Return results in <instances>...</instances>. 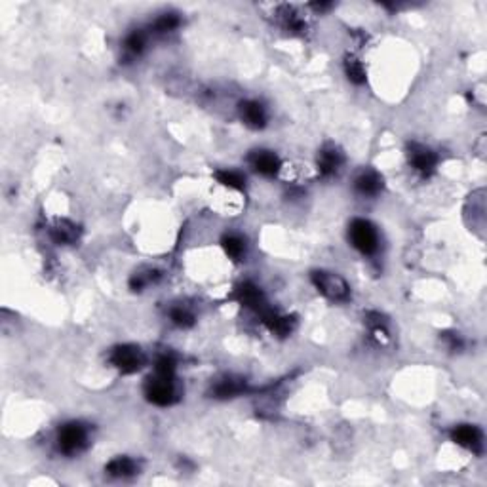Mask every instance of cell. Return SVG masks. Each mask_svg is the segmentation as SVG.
<instances>
[{
	"label": "cell",
	"instance_id": "cell-1",
	"mask_svg": "<svg viewBox=\"0 0 487 487\" xmlns=\"http://www.w3.org/2000/svg\"><path fill=\"white\" fill-rule=\"evenodd\" d=\"M311 280L318 293H322L326 299L335 301V303H345L351 299V286L346 280L335 272L328 271H314L311 274Z\"/></svg>",
	"mask_w": 487,
	"mask_h": 487
},
{
	"label": "cell",
	"instance_id": "cell-2",
	"mask_svg": "<svg viewBox=\"0 0 487 487\" xmlns=\"http://www.w3.org/2000/svg\"><path fill=\"white\" fill-rule=\"evenodd\" d=\"M348 240L362 255H375L379 251V233L368 219H354L348 225Z\"/></svg>",
	"mask_w": 487,
	"mask_h": 487
},
{
	"label": "cell",
	"instance_id": "cell-3",
	"mask_svg": "<svg viewBox=\"0 0 487 487\" xmlns=\"http://www.w3.org/2000/svg\"><path fill=\"white\" fill-rule=\"evenodd\" d=\"M109 360L114 368L119 369L122 375H134L137 371H141L143 366L147 363V356L141 351V346L137 345H119L114 346Z\"/></svg>",
	"mask_w": 487,
	"mask_h": 487
},
{
	"label": "cell",
	"instance_id": "cell-4",
	"mask_svg": "<svg viewBox=\"0 0 487 487\" xmlns=\"http://www.w3.org/2000/svg\"><path fill=\"white\" fill-rule=\"evenodd\" d=\"M57 448L63 455H76L88 448V428L79 421H71L57 432Z\"/></svg>",
	"mask_w": 487,
	"mask_h": 487
},
{
	"label": "cell",
	"instance_id": "cell-5",
	"mask_svg": "<svg viewBox=\"0 0 487 487\" xmlns=\"http://www.w3.org/2000/svg\"><path fill=\"white\" fill-rule=\"evenodd\" d=\"M145 396L149 402L159 408H170L179 400L176 379H166V377L154 373L145 383Z\"/></svg>",
	"mask_w": 487,
	"mask_h": 487
},
{
	"label": "cell",
	"instance_id": "cell-6",
	"mask_svg": "<svg viewBox=\"0 0 487 487\" xmlns=\"http://www.w3.org/2000/svg\"><path fill=\"white\" fill-rule=\"evenodd\" d=\"M408 160L411 168H413L417 174H421L423 177L432 176L438 168V154L432 151L431 147L426 145H421V143H411L408 147Z\"/></svg>",
	"mask_w": 487,
	"mask_h": 487
},
{
	"label": "cell",
	"instance_id": "cell-7",
	"mask_svg": "<svg viewBox=\"0 0 487 487\" xmlns=\"http://www.w3.org/2000/svg\"><path fill=\"white\" fill-rule=\"evenodd\" d=\"M234 299L239 301L242 306L249 308V311H253L255 314H261L265 308H268V303H266L263 289L253 282H242L240 286H236V289H234Z\"/></svg>",
	"mask_w": 487,
	"mask_h": 487
},
{
	"label": "cell",
	"instance_id": "cell-8",
	"mask_svg": "<svg viewBox=\"0 0 487 487\" xmlns=\"http://www.w3.org/2000/svg\"><path fill=\"white\" fill-rule=\"evenodd\" d=\"M345 164V154L341 151L337 145H323L320 149V153L316 156V166H318V174L322 177H333L339 174V170Z\"/></svg>",
	"mask_w": 487,
	"mask_h": 487
},
{
	"label": "cell",
	"instance_id": "cell-9",
	"mask_svg": "<svg viewBox=\"0 0 487 487\" xmlns=\"http://www.w3.org/2000/svg\"><path fill=\"white\" fill-rule=\"evenodd\" d=\"M451 442L461 448L468 449L472 453H483V432L476 425H457L451 431Z\"/></svg>",
	"mask_w": 487,
	"mask_h": 487
},
{
	"label": "cell",
	"instance_id": "cell-10",
	"mask_svg": "<svg viewBox=\"0 0 487 487\" xmlns=\"http://www.w3.org/2000/svg\"><path fill=\"white\" fill-rule=\"evenodd\" d=\"M239 114L240 120L251 130H263L268 120L266 109L257 99H244L239 105Z\"/></svg>",
	"mask_w": 487,
	"mask_h": 487
},
{
	"label": "cell",
	"instance_id": "cell-11",
	"mask_svg": "<svg viewBox=\"0 0 487 487\" xmlns=\"http://www.w3.org/2000/svg\"><path fill=\"white\" fill-rule=\"evenodd\" d=\"M248 162L253 168V171L265 177L278 176V171L282 168V160L278 159V154H274L272 151H265V149L253 151L248 156Z\"/></svg>",
	"mask_w": 487,
	"mask_h": 487
},
{
	"label": "cell",
	"instance_id": "cell-12",
	"mask_svg": "<svg viewBox=\"0 0 487 487\" xmlns=\"http://www.w3.org/2000/svg\"><path fill=\"white\" fill-rule=\"evenodd\" d=\"M261 322L265 323V328L271 331L272 335L276 337H288L295 328V318L288 316V314H280L274 308H265V311L259 314Z\"/></svg>",
	"mask_w": 487,
	"mask_h": 487
},
{
	"label": "cell",
	"instance_id": "cell-13",
	"mask_svg": "<svg viewBox=\"0 0 487 487\" xmlns=\"http://www.w3.org/2000/svg\"><path fill=\"white\" fill-rule=\"evenodd\" d=\"M276 19H278V23H280V27H282L283 31H288V33H293V34L305 33V29H306L305 17L301 16L299 11L295 10L293 6H288V4L278 6Z\"/></svg>",
	"mask_w": 487,
	"mask_h": 487
},
{
	"label": "cell",
	"instance_id": "cell-14",
	"mask_svg": "<svg viewBox=\"0 0 487 487\" xmlns=\"http://www.w3.org/2000/svg\"><path fill=\"white\" fill-rule=\"evenodd\" d=\"M383 187H385V181L375 170L360 171L354 179V189L362 196H377L383 191Z\"/></svg>",
	"mask_w": 487,
	"mask_h": 487
},
{
	"label": "cell",
	"instance_id": "cell-15",
	"mask_svg": "<svg viewBox=\"0 0 487 487\" xmlns=\"http://www.w3.org/2000/svg\"><path fill=\"white\" fill-rule=\"evenodd\" d=\"M80 236V229L76 223L69 221V219H57L50 229V239L59 246H69L74 244Z\"/></svg>",
	"mask_w": 487,
	"mask_h": 487
},
{
	"label": "cell",
	"instance_id": "cell-16",
	"mask_svg": "<svg viewBox=\"0 0 487 487\" xmlns=\"http://www.w3.org/2000/svg\"><path fill=\"white\" fill-rule=\"evenodd\" d=\"M139 466L131 457H126V455H120V457H114L107 463L105 466V472H107L111 478H119V480H126V478L136 476Z\"/></svg>",
	"mask_w": 487,
	"mask_h": 487
},
{
	"label": "cell",
	"instance_id": "cell-17",
	"mask_svg": "<svg viewBox=\"0 0 487 487\" xmlns=\"http://www.w3.org/2000/svg\"><path fill=\"white\" fill-rule=\"evenodd\" d=\"M248 391L246 386V381L234 379V377H225V379H219L216 385L211 386V394L214 398H219V400H227V398H236L240 394Z\"/></svg>",
	"mask_w": 487,
	"mask_h": 487
},
{
	"label": "cell",
	"instance_id": "cell-18",
	"mask_svg": "<svg viewBox=\"0 0 487 487\" xmlns=\"http://www.w3.org/2000/svg\"><path fill=\"white\" fill-rule=\"evenodd\" d=\"M223 251L233 261H240L246 255V240L240 234H225L221 239Z\"/></svg>",
	"mask_w": 487,
	"mask_h": 487
},
{
	"label": "cell",
	"instance_id": "cell-19",
	"mask_svg": "<svg viewBox=\"0 0 487 487\" xmlns=\"http://www.w3.org/2000/svg\"><path fill=\"white\" fill-rule=\"evenodd\" d=\"M145 46H147V33H143L139 29L131 31L124 39V54L128 57H139L145 51Z\"/></svg>",
	"mask_w": 487,
	"mask_h": 487
},
{
	"label": "cell",
	"instance_id": "cell-20",
	"mask_svg": "<svg viewBox=\"0 0 487 487\" xmlns=\"http://www.w3.org/2000/svg\"><path fill=\"white\" fill-rule=\"evenodd\" d=\"M343 67H345V74L346 79L351 80L352 84H363L366 82V67H363V63L358 59L356 56H352V54H348V56L345 57V63H343Z\"/></svg>",
	"mask_w": 487,
	"mask_h": 487
},
{
	"label": "cell",
	"instance_id": "cell-21",
	"mask_svg": "<svg viewBox=\"0 0 487 487\" xmlns=\"http://www.w3.org/2000/svg\"><path fill=\"white\" fill-rule=\"evenodd\" d=\"M170 320L174 326H177V328L181 329H187V328H193L194 326V314L193 311L189 308V306L185 305H177V306H171L170 308Z\"/></svg>",
	"mask_w": 487,
	"mask_h": 487
},
{
	"label": "cell",
	"instance_id": "cell-22",
	"mask_svg": "<svg viewBox=\"0 0 487 487\" xmlns=\"http://www.w3.org/2000/svg\"><path fill=\"white\" fill-rule=\"evenodd\" d=\"M179 27H181V17L174 14V11H170V14H162L160 17H156L151 29H154V33L168 34L177 31Z\"/></svg>",
	"mask_w": 487,
	"mask_h": 487
},
{
	"label": "cell",
	"instance_id": "cell-23",
	"mask_svg": "<svg viewBox=\"0 0 487 487\" xmlns=\"http://www.w3.org/2000/svg\"><path fill=\"white\" fill-rule=\"evenodd\" d=\"M216 179L217 183H221L223 187L233 189V191H244V187H246V177H244L240 171L217 170Z\"/></svg>",
	"mask_w": 487,
	"mask_h": 487
},
{
	"label": "cell",
	"instance_id": "cell-24",
	"mask_svg": "<svg viewBox=\"0 0 487 487\" xmlns=\"http://www.w3.org/2000/svg\"><path fill=\"white\" fill-rule=\"evenodd\" d=\"M159 278H160L159 271H154V268H145V271L136 272V274L130 278V288L134 289V291H141V289H145L147 286L156 282Z\"/></svg>",
	"mask_w": 487,
	"mask_h": 487
},
{
	"label": "cell",
	"instance_id": "cell-25",
	"mask_svg": "<svg viewBox=\"0 0 487 487\" xmlns=\"http://www.w3.org/2000/svg\"><path fill=\"white\" fill-rule=\"evenodd\" d=\"M177 371V360L171 354H162L154 363V373L166 379H176Z\"/></svg>",
	"mask_w": 487,
	"mask_h": 487
},
{
	"label": "cell",
	"instance_id": "cell-26",
	"mask_svg": "<svg viewBox=\"0 0 487 487\" xmlns=\"http://www.w3.org/2000/svg\"><path fill=\"white\" fill-rule=\"evenodd\" d=\"M442 339L446 341V345H448L449 351H463V346H465V341H463V337H461L459 333H453V331H448V333H443Z\"/></svg>",
	"mask_w": 487,
	"mask_h": 487
},
{
	"label": "cell",
	"instance_id": "cell-27",
	"mask_svg": "<svg viewBox=\"0 0 487 487\" xmlns=\"http://www.w3.org/2000/svg\"><path fill=\"white\" fill-rule=\"evenodd\" d=\"M331 6L333 4H329V2H314V4H311V8L312 10H316V11H328V10H331Z\"/></svg>",
	"mask_w": 487,
	"mask_h": 487
}]
</instances>
